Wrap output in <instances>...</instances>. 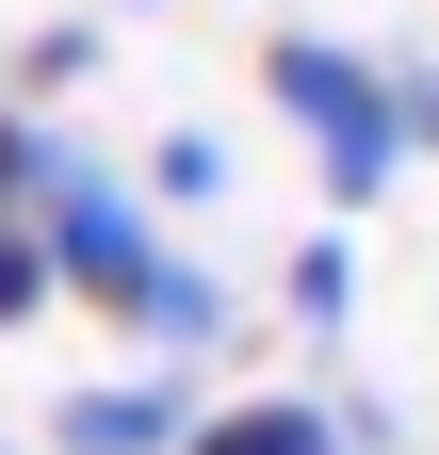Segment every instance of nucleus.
<instances>
[{
    "instance_id": "f257e3e1",
    "label": "nucleus",
    "mask_w": 439,
    "mask_h": 455,
    "mask_svg": "<svg viewBox=\"0 0 439 455\" xmlns=\"http://www.w3.org/2000/svg\"><path fill=\"white\" fill-rule=\"evenodd\" d=\"M33 212H49V228H33V244H49V276H66L82 309H115V325L147 341V325H163V293H180V244H163V228H147V212H131L115 180H82L66 147H49Z\"/></svg>"
},
{
    "instance_id": "f03ea898",
    "label": "nucleus",
    "mask_w": 439,
    "mask_h": 455,
    "mask_svg": "<svg viewBox=\"0 0 439 455\" xmlns=\"http://www.w3.org/2000/svg\"><path fill=\"white\" fill-rule=\"evenodd\" d=\"M260 82H277V114L309 131V163H325V196H342V212L391 196V163H407L391 66H358V49H325V33H277V49H260Z\"/></svg>"
},
{
    "instance_id": "7ed1b4c3",
    "label": "nucleus",
    "mask_w": 439,
    "mask_h": 455,
    "mask_svg": "<svg viewBox=\"0 0 439 455\" xmlns=\"http://www.w3.org/2000/svg\"><path fill=\"white\" fill-rule=\"evenodd\" d=\"M180 423H196V390L180 374H131V390H82L66 407V455H180Z\"/></svg>"
},
{
    "instance_id": "20e7f679",
    "label": "nucleus",
    "mask_w": 439,
    "mask_h": 455,
    "mask_svg": "<svg viewBox=\"0 0 439 455\" xmlns=\"http://www.w3.org/2000/svg\"><path fill=\"white\" fill-rule=\"evenodd\" d=\"M180 455H342V423L293 407V390H260V407H196V423H180Z\"/></svg>"
},
{
    "instance_id": "39448f33",
    "label": "nucleus",
    "mask_w": 439,
    "mask_h": 455,
    "mask_svg": "<svg viewBox=\"0 0 439 455\" xmlns=\"http://www.w3.org/2000/svg\"><path fill=\"white\" fill-rule=\"evenodd\" d=\"M33 293H49V244H33V212H0V325H33Z\"/></svg>"
},
{
    "instance_id": "423d86ee",
    "label": "nucleus",
    "mask_w": 439,
    "mask_h": 455,
    "mask_svg": "<svg viewBox=\"0 0 439 455\" xmlns=\"http://www.w3.org/2000/svg\"><path fill=\"white\" fill-rule=\"evenodd\" d=\"M82 66H98V33H33V49H17V114H33V98H66Z\"/></svg>"
},
{
    "instance_id": "0eeeda50",
    "label": "nucleus",
    "mask_w": 439,
    "mask_h": 455,
    "mask_svg": "<svg viewBox=\"0 0 439 455\" xmlns=\"http://www.w3.org/2000/svg\"><path fill=\"white\" fill-rule=\"evenodd\" d=\"M33 180H49V131H33L17 98H0V212H33Z\"/></svg>"
},
{
    "instance_id": "6e6552de",
    "label": "nucleus",
    "mask_w": 439,
    "mask_h": 455,
    "mask_svg": "<svg viewBox=\"0 0 439 455\" xmlns=\"http://www.w3.org/2000/svg\"><path fill=\"white\" fill-rule=\"evenodd\" d=\"M391 131H407V147L439 163V66H407V82H391Z\"/></svg>"
}]
</instances>
